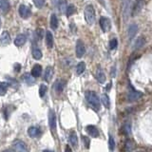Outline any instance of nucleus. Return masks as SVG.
<instances>
[{
    "instance_id": "a19ab883",
    "label": "nucleus",
    "mask_w": 152,
    "mask_h": 152,
    "mask_svg": "<svg viewBox=\"0 0 152 152\" xmlns=\"http://www.w3.org/2000/svg\"><path fill=\"white\" fill-rule=\"evenodd\" d=\"M20 69H21V66H20L19 64H15V66H14V69L17 71V72H18V71H20Z\"/></svg>"
},
{
    "instance_id": "0eeeda50",
    "label": "nucleus",
    "mask_w": 152,
    "mask_h": 152,
    "mask_svg": "<svg viewBox=\"0 0 152 152\" xmlns=\"http://www.w3.org/2000/svg\"><path fill=\"white\" fill-rule=\"evenodd\" d=\"M100 27L104 33H108L109 30L111 28V23H110V20L108 18V17H105V16H102L100 18Z\"/></svg>"
},
{
    "instance_id": "20e7f679",
    "label": "nucleus",
    "mask_w": 152,
    "mask_h": 152,
    "mask_svg": "<svg viewBox=\"0 0 152 152\" xmlns=\"http://www.w3.org/2000/svg\"><path fill=\"white\" fill-rule=\"evenodd\" d=\"M12 148L14 152H30L26 143L21 140H16L12 143Z\"/></svg>"
},
{
    "instance_id": "ea45409f",
    "label": "nucleus",
    "mask_w": 152,
    "mask_h": 152,
    "mask_svg": "<svg viewBox=\"0 0 152 152\" xmlns=\"http://www.w3.org/2000/svg\"><path fill=\"white\" fill-rule=\"evenodd\" d=\"M116 76V67L111 68V77H115Z\"/></svg>"
},
{
    "instance_id": "c9c22d12",
    "label": "nucleus",
    "mask_w": 152,
    "mask_h": 152,
    "mask_svg": "<svg viewBox=\"0 0 152 152\" xmlns=\"http://www.w3.org/2000/svg\"><path fill=\"white\" fill-rule=\"evenodd\" d=\"M133 147V142L131 140H127L126 143V150H131Z\"/></svg>"
},
{
    "instance_id": "79ce46f5",
    "label": "nucleus",
    "mask_w": 152,
    "mask_h": 152,
    "mask_svg": "<svg viewBox=\"0 0 152 152\" xmlns=\"http://www.w3.org/2000/svg\"><path fill=\"white\" fill-rule=\"evenodd\" d=\"M65 152H72V150H71V148L69 146H67L66 149H65Z\"/></svg>"
},
{
    "instance_id": "f257e3e1",
    "label": "nucleus",
    "mask_w": 152,
    "mask_h": 152,
    "mask_svg": "<svg viewBox=\"0 0 152 152\" xmlns=\"http://www.w3.org/2000/svg\"><path fill=\"white\" fill-rule=\"evenodd\" d=\"M86 100L88 101V103L91 106V108L94 110L98 111L100 109V106H101L100 99L94 91H90V90L87 91L86 92Z\"/></svg>"
},
{
    "instance_id": "6ab92c4d",
    "label": "nucleus",
    "mask_w": 152,
    "mask_h": 152,
    "mask_svg": "<svg viewBox=\"0 0 152 152\" xmlns=\"http://www.w3.org/2000/svg\"><path fill=\"white\" fill-rule=\"evenodd\" d=\"M42 73V67L40 65H35L32 69V75L34 78L39 77Z\"/></svg>"
},
{
    "instance_id": "2f4dec72",
    "label": "nucleus",
    "mask_w": 152,
    "mask_h": 152,
    "mask_svg": "<svg viewBox=\"0 0 152 152\" xmlns=\"http://www.w3.org/2000/svg\"><path fill=\"white\" fill-rule=\"evenodd\" d=\"M75 11H76L75 7H74L73 5H69L68 8H67V11H66V12H67V15H68V16L72 15L73 13L75 12Z\"/></svg>"
},
{
    "instance_id": "4c0bfd02",
    "label": "nucleus",
    "mask_w": 152,
    "mask_h": 152,
    "mask_svg": "<svg viewBox=\"0 0 152 152\" xmlns=\"http://www.w3.org/2000/svg\"><path fill=\"white\" fill-rule=\"evenodd\" d=\"M36 34H37V36L39 37V39H41L42 36H43V30L38 29V30H36Z\"/></svg>"
},
{
    "instance_id": "f704fd0d",
    "label": "nucleus",
    "mask_w": 152,
    "mask_h": 152,
    "mask_svg": "<svg viewBox=\"0 0 152 152\" xmlns=\"http://www.w3.org/2000/svg\"><path fill=\"white\" fill-rule=\"evenodd\" d=\"M33 3L37 8H42L45 5V0H33Z\"/></svg>"
},
{
    "instance_id": "c85d7f7f",
    "label": "nucleus",
    "mask_w": 152,
    "mask_h": 152,
    "mask_svg": "<svg viewBox=\"0 0 152 152\" xmlns=\"http://www.w3.org/2000/svg\"><path fill=\"white\" fill-rule=\"evenodd\" d=\"M58 7H59V10L61 12H65L67 11V0H58Z\"/></svg>"
},
{
    "instance_id": "a211bd4d",
    "label": "nucleus",
    "mask_w": 152,
    "mask_h": 152,
    "mask_svg": "<svg viewBox=\"0 0 152 152\" xmlns=\"http://www.w3.org/2000/svg\"><path fill=\"white\" fill-rule=\"evenodd\" d=\"M69 140L70 145H72L73 147H76V146H77V144H78V137H77V135H76L75 131H71V132L69 133Z\"/></svg>"
},
{
    "instance_id": "72a5a7b5",
    "label": "nucleus",
    "mask_w": 152,
    "mask_h": 152,
    "mask_svg": "<svg viewBox=\"0 0 152 152\" xmlns=\"http://www.w3.org/2000/svg\"><path fill=\"white\" fill-rule=\"evenodd\" d=\"M109 149L110 151H113L114 150V147H115V142L112 136H109Z\"/></svg>"
},
{
    "instance_id": "58836bf2",
    "label": "nucleus",
    "mask_w": 152,
    "mask_h": 152,
    "mask_svg": "<svg viewBox=\"0 0 152 152\" xmlns=\"http://www.w3.org/2000/svg\"><path fill=\"white\" fill-rule=\"evenodd\" d=\"M84 143H85V145H86V147H88V148L89 143H90V142H89V139L88 137H84Z\"/></svg>"
},
{
    "instance_id": "c756f323",
    "label": "nucleus",
    "mask_w": 152,
    "mask_h": 152,
    "mask_svg": "<svg viewBox=\"0 0 152 152\" xmlns=\"http://www.w3.org/2000/svg\"><path fill=\"white\" fill-rule=\"evenodd\" d=\"M48 90V88L46 85H40V88H39V96L40 97H44V95L46 94V92Z\"/></svg>"
},
{
    "instance_id": "cd10ccee",
    "label": "nucleus",
    "mask_w": 152,
    "mask_h": 152,
    "mask_svg": "<svg viewBox=\"0 0 152 152\" xmlns=\"http://www.w3.org/2000/svg\"><path fill=\"white\" fill-rule=\"evenodd\" d=\"M42 51L39 50V48H35L33 50V56L34 59H36V60H40L42 58Z\"/></svg>"
},
{
    "instance_id": "2eb2a0df",
    "label": "nucleus",
    "mask_w": 152,
    "mask_h": 152,
    "mask_svg": "<svg viewBox=\"0 0 152 152\" xmlns=\"http://www.w3.org/2000/svg\"><path fill=\"white\" fill-rule=\"evenodd\" d=\"M53 76V68L52 67H47L44 74V80L46 82H50Z\"/></svg>"
},
{
    "instance_id": "412c9836",
    "label": "nucleus",
    "mask_w": 152,
    "mask_h": 152,
    "mask_svg": "<svg viewBox=\"0 0 152 152\" xmlns=\"http://www.w3.org/2000/svg\"><path fill=\"white\" fill-rule=\"evenodd\" d=\"M145 39L143 36H141L136 40L135 43H134V48H135V50L141 48H143V46H145Z\"/></svg>"
},
{
    "instance_id": "37998d69",
    "label": "nucleus",
    "mask_w": 152,
    "mask_h": 152,
    "mask_svg": "<svg viewBox=\"0 0 152 152\" xmlns=\"http://www.w3.org/2000/svg\"><path fill=\"white\" fill-rule=\"evenodd\" d=\"M43 152H53V151H51V150H48V149H46V150H44Z\"/></svg>"
},
{
    "instance_id": "473e14b6",
    "label": "nucleus",
    "mask_w": 152,
    "mask_h": 152,
    "mask_svg": "<svg viewBox=\"0 0 152 152\" xmlns=\"http://www.w3.org/2000/svg\"><path fill=\"white\" fill-rule=\"evenodd\" d=\"M117 46H118V41L116 38L111 39L109 41V47H110L111 50H115V48H117Z\"/></svg>"
},
{
    "instance_id": "5701e85b",
    "label": "nucleus",
    "mask_w": 152,
    "mask_h": 152,
    "mask_svg": "<svg viewBox=\"0 0 152 152\" xmlns=\"http://www.w3.org/2000/svg\"><path fill=\"white\" fill-rule=\"evenodd\" d=\"M9 9H10V3L7 0H0V11L5 12Z\"/></svg>"
},
{
    "instance_id": "9d476101",
    "label": "nucleus",
    "mask_w": 152,
    "mask_h": 152,
    "mask_svg": "<svg viewBox=\"0 0 152 152\" xmlns=\"http://www.w3.org/2000/svg\"><path fill=\"white\" fill-rule=\"evenodd\" d=\"M11 43V35L8 32H3L1 36H0V44L2 46H6Z\"/></svg>"
},
{
    "instance_id": "1a4fd4ad",
    "label": "nucleus",
    "mask_w": 152,
    "mask_h": 152,
    "mask_svg": "<svg viewBox=\"0 0 152 152\" xmlns=\"http://www.w3.org/2000/svg\"><path fill=\"white\" fill-rule=\"evenodd\" d=\"M18 12H19L20 16L24 19L28 18V17H30V14H32V12H30V8L27 7L26 5H20Z\"/></svg>"
},
{
    "instance_id": "4be33fe9",
    "label": "nucleus",
    "mask_w": 152,
    "mask_h": 152,
    "mask_svg": "<svg viewBox=\"0 0 152 152\" xmlns=\"http://www.w3.org/2000/svg\"><path fill=\"white\" fill-rule=\"evenodd\" d=\"M23 80L24 81L28 84V85H33V84H34L35 83V79H34V77L33 75H30V74H29V73H26V74H24L23 75Z\"/></svg>"
},
{
    "instance_id": "7ed1b4c3",
    "label": "nucleus",
    "mask_w": 152,
    "mask_h": 152,
    "mask_svg": "<svg viewBox=\"0 0 152 152\" xmlns=\"http://www.w3.org/2000/svg\"><path fill=\"white\" fill-rule=\"evenodd\" d=\"M143 96V93L136 90L135 88H132L131 86H129L128 88V93H127V100L128 102H135L137 100H139L140 98Z\"/></svg>"
},
{
    "instance_id": "aec40b11",
    "label": "nucleus",
    "mask_w": 152,
    "mask_h": 152,
    "mask_svg": "<svg viewBox=\"0 0 152 152\" xmlns=\"http://www.w3.org/2000/svg\"><path fill=\"white\" fill-rule=\"evenodd\" d=\"M46 44L48 48H51L53 47V35L51 32H48L46 33Z\"/></svg>"
},
{
    "instance_id": "f8f14e48",
    "label": "nucleus",
    "mask_w": 152,
    "mask_h": 152,
    "mask_svg": "<svg viewBox=\"0 0 152 152\" xmlns=\"http://www.w3.org/2000/svg\"><path fill=\"white\" fill-rule=\"evenodd\" d=\"M138 33V26L136 24H131L129 26L128 30H127V35H128V38L129 39H133L134 36L137 34Z\"/></svg>"
},
{
    "instance_id": "bb28decb",
    "label": "nucleus",
    "mask_w": 152,
    "mask_h": 152,
    "mask_svg": "<svg viewBox=\"0 0 152 152\" xmlns=\"http://www.w3.org/2000/svg\"><path fill=\"white\" fill-rule=\"evenodd\" d=\"M101 101L103 103V105L105 106V108L106 109H109V106H110V103H109V97L105 93V94H103L102 97H101Z\"/></svg>"
},
{
    "instance_id": "c03bdc74",
    "label": "nucleus",
    "mask_w": 152,
    "mask_h": 152,
    "mask_svg": "<svg viewBox=\"0 0 152 152\" xmlns=\"http://www.w3.org/2000/svg\"><path fill=\"white\" fill-rule=\"evenodd\" d=\"M3 152H10V151H9V150H4Z\"/></svg>"
},
{
    "instance_id": "9b49d317",
    "label": "nucleus",
    "mask_w": 152,
    "mask_h": 152,
    "mask_svg": "<svg viewBox=\"0 0 152 152\" xmlns=\"http://www.w3.org/2000/svg\"><path fill=\"white\" fill-rule=\"evenodd\" d=\"M41 134V131H40V128L36 127H30L28 129V135L30 138H36L38 136H40Z\"/></svg>"
},
{
    "instance_id": "7c9ffc66",
    "label": "nucleus",
    "mask_w": 152,
    "mask_h": 152,
    "mask_svg": "<svg viewBox=\"0 0 152 152\" xmlns=\"http://www.w3.org/2000/svg\"><path fill=\"white\" fill-rule=\"evenodd\" d=\"M130 1H131V0H124V16H127L128 10H129V6H130Z\"/></svg>"
},
{
    "instance_id": "a878e982",
    "label": "nucleus",
    "mask_w": 152,
    "mask_h": 152,
    "mask_svg": "<svg viewBox=\"0 0 152 152\" xmlns=\"http://www.w3.org/2000/svg\"><path fill=\"white\" fill-rule=\"evenodd\" d=\"M8 86L9 84L6 82H0V96H3L6 94L8 90Z\"/></svg>"
},
{
    "instance_id": "423d86ee",
    "label": "nucleus",
    "mask_w": 152,
    "mask_h": 152,
    "mask_svg": "<svg viewBox=\"0 0 152 152\" xmlns=\"http://www.w3.org/2000/svg\"><path fill=\"white\" fill-rule=\"evenodd\" d=\"M48 124H50V128L52 132H55L56 130V115L55 112L52 109L48 112Z\"/></svg>"
},
{
    "instance_id": "393cba45",
    "label": "nucleus",
    "mask_w": 152,
    "mask_h": 152,
    "mask_svg": "<svg viewBox=\"0 0 152 152\" xmlns=\"http://www.w3.org/2000/svg\"><path fill=\"white\" fill-rule=\"evenodd\" d=\"M85 69H86V64L84 63V62H80V63H78V65L76 66V73H77L78 75L82 74Z\"/></svg>"
},
{
    "instance_id": "f03ea898",
    "label": "nucleus",
    "mask_w": 152,
    "mask_h": 152,
    "mask_svg": "<svg viewBox=\"0 0 152 152\" xmlns=\"http://www.w3.org/2000/svg\"><path fill=\"white\" fill-rule=\"evenodd\" d=\"M85 19H86L87 23L88 25H92L94 24L95 22V11L94 8H93L92 5H88L86 8H85Z\"/></svg>"
},
{
    "instance_id": "e433bc0d",
    "label": "nucleus",
    "mask_w": 152,
    "mask_h": 152,
    "mask_svg": "<svg viewBox=\"0 0 152 152\" xmlns=\"http://www.w3.org/2000/svg\"><path fill=\"white\" fill-rule=\"evenodd\" d=\"M124 131H126V133L128 135V134L130 133V131H131L130 124H129V123H126V124H124Z\"/></svg>"
},
{
    "instance_id": "b1692460",
    "label": "nucleus",
    "mask_w": 152,
    "mask_h": 152,
    "mask_svg": "<svg viewBox=\"0 0 152 152\" xmlns=\"http://www.w3.org/2000/svg\"><path fill=\"white\" fill-rule=\"evenodd\" d=\"M51 28L52 30H56L58 28V18L55 14H51Z\"/></svg>"
},
{
    "instance_id": "39448f33",
    "label": "nucleus",
    "mask_w": 152,
    "mask_h": 152,
    "mask_svg": "<svg viewBox=\"0 0 152 152\" xmlns=\"http://www.w3.org/2000/svg\"><path fill=\"white\" fill-rule=\"evenodd\" d=\"M76 56L78 58H82L86 52V48H85V44L82 40H78L76 43V48H75Z\"/></svg>"
},
{
    "instance_id": "dca6fc26",
    "label": "nucleus",
    "mask_w": 152,
    "mask_h": 152,
    "mask_svg": "<svg viewBox=\"0 0 152 152\" xmlns=\"http://www.w3.org/2000/svg\"><path fill=\"white\" fill-rule=\"evenodd\" d=\"M96 79H97V81L101 84H104L106 82V74L100 68H98V69L96 71Z\"/></svg>"
},
{
    "instance_id": "4468645a",
    "label": "nucleus",
    "mask_w": 152,
    "mask_h": 152,
    "mask_svg": "<svg viewBox=\"0 0 152 152\" xmlns=\"http://www.w3.org/2000/svg\"><path fill=\"white\" fill-rule=\"evenodd\" d=\"M66 84L67 82L63 79H60V80H57L54 84V89L57 92H62L64 90V88L66 87Z\"/></svg>"
},
{
    "instance_id": "a18cd8bd",
    "label": "nucleus",
    "mask_w": 152,
    "mask_h": 152,
    "mask_svg": "<svg viewBox=\"0 0 152 152\" xmlns=\"http://www.w3.org/2000/svg\"><path fill=\"white\" fill-rule=\"evenodd\" d=\"M138 152H145V151H138Z\"/></svg>"
},
{
    "instance_id": "ddd939ff",
    "label": "nucleus",
    "mask_w": 152,
    "mask_h": 152,
    "mask_svg": "<svg viewBox=\"0 0 152 152\" xmlns=\"http://www.w3.org/2000/svg\"><path fill=\"white\" fill-rule=\"evenodd\" d=\"M27 41V36L25 34H18L14 39V45L17 47H21L26 43Z\"/></svg>"
},
{
    "instance_id": "6e6552de",
    "label": "nucleus",
    "mask_w": 152,
    "mask_h": 152,
    "mask_svg": "<svg viewBox=\"0 0 152 152\" xmlns=\"http://www.w3.org/2000/svg\"><path fill=\"white\" fill-rule=\"evenodd\" d=\"M144 4H145V0H135V3H134L132 12H131L132 16H136L141 12Z\"/></svg>"
},
{
    "instance_id": "f3484780",
    "label": "nucleus",
    "mask_w": 152,
    "mask_h": 152,
    "mask_svg": "<svg viewBox=\"0 0 152 152\" xmlns=\"http://www.w3.org/2000/svg\"><path fill=\"white\" fill-rule=\"evenodd\" d=\"M86 129H87L88 133L91 137L96 138V137L99 136V131H98V129L96 128V127H94V126H88V127H86Z\"/></svg>"
},
{
    "instance_id": "49530a36",
    "label": "nucleus",
    "mask_w": 152,
    "mask_h": 152,
    "mask_svg": "<svg viewBox=\"0 0 152 152\" xmlns=\"http://www.w3.org/2000/svg\"><path fill=\"white\" fill-rule=\"evenodd\" d=\"M0 25H1V19H0Z\"/></svg>"
}]
</instances>
